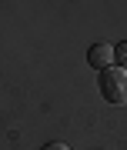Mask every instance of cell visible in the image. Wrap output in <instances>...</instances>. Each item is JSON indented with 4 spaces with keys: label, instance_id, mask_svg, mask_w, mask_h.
Here are the masks:
<instances>
[{
    "label": "cell",
    "instance_id": "obj_4",
    "mask_svg": "<svg viewBox=\"0 0 127 150\" xmlns=\"http://www.w3.org/2000/svg\"><path fill=\"white\" fill-rule=\"evenodd\" d=\"M40 150H70V147H67V144H60V140H54V144H44Z\"/></svg>",
    "mask_w": 127,
    "mask_h": 150
},
{
    "label": "cell",
    "instance_id": "obj_1",
    "mask_svg": "<svg viewBox=\"0 0 127 150\" xmlns=\"http://www.w3.org/2000/svg\"><path fill=\"white\" fill-rule=\"evenodd\" d=\"M97 90H101V97L107 103L124 107L127 103V70L124 67H104L101 80H97Z\"/></svg>",
    "mask_w": 127,
    "mask_h": 150
},
{
    "label": "cell",
    "instance_id": "obj_2",
    "mask_svg": "<svg viewBox=\"0 0 127 150\" xmlns=\"http://www.w3.org/2000/svg\"><path fill=\"white\" fill-rule=\"evenodd\" d=\"M87 64L94 67V70L111 67L114 64V47H111V43H94V47L87 50Z\"/></svg>",
    "mask_w": 127,
    "mask_h": 150
},
{
    "label": "cell",
    "instance_id": "obj_3",
    "mask_svg": "<svg viewBox=\"0 0 127 150\" xmlns=\"http://www.w3.org/2000/svg\"><path fill=\"white\" fill-rule=\"evenodd\" d=\"M114 64L127 70V40H121V43L114 47Z\"/></svg>",
    "mask_w": 127,
    "mask_h": 150
}]
</instances>
